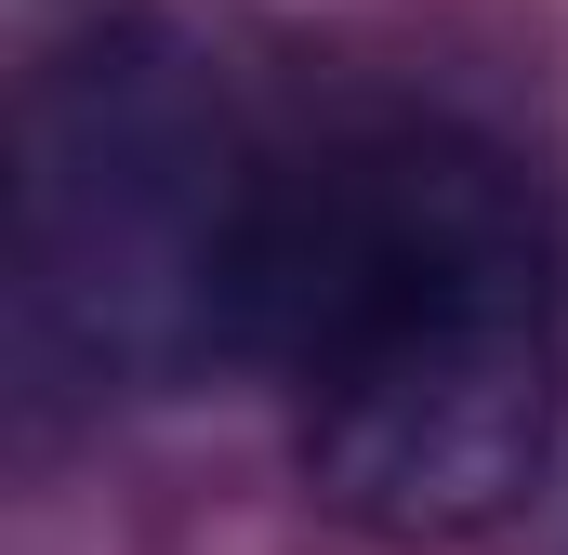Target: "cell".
Wrapping results in <instances>:
<instances>
[{"label": "cell", "mask_w": 568, "mask_h": 555, "mask_svg": "<svg viewBox=\"0 0 568 555\" xmlns=\"http://www.w3.org/2000/svg\"><path fill=\"white\" fill-rule=\"evenodd\" d=\"M252 357L304 411V476L371 543L503 529L568 436V252L516 145L344 120L278 159Z\"/></svg>", "instance_id": "1"}, {"label": "cell", "mask_w": 568, "mask_h": 555, "mask_svg": "<svg viewBox=\"0 0 568 555\" xmlns=\"http://www.w3.org/2000/svg\"><path fill=\"white\" fill-rule=\"evenodd\" d=\"M291 145L172 13H106L27 80L13 133V344L67 397H159L252 357V278Z\"/></svg>", "instance_id": "2"}]
</instances>
